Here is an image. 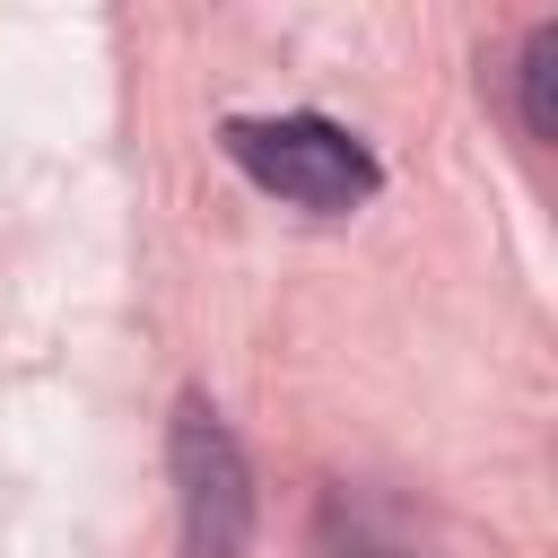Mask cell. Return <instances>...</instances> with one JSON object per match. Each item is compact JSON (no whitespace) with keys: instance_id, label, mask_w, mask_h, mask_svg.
<instances>
[{"instance_id":"6da1fadb","label":"cell","mask_w":558,"mask_h":558,"mask_svg":"<svg viewBox=\"0 0 558 558\" xmlns=\"http://www.w3.org/2000/svg\"><path fill=\"white\" fill-rule=\"evenodd\" d=\"M227 157L262 192H279V201H296L314 218H340V209H357L375 192L366 140H349L323 113H244V122H227Z\"/></svg>"},{"instance_id":"7a4b0ae2","label":"cell","mask_w":558,"mask_h":558,"mask_svg":"<svg viewBox=\"0 0 558 558\" xmlns=\"http://www.w3.org/2000/svg\"><path fill=\"white\" fill-rule=\"evenodd\" d=\"M166 462H174L183 558H244V541H253V471H244L235 427L201 392H183L174 436H166Z\"/></svg>"},{"instance_id":"3957f363","label":"cell","mask_w":558,"mask_h":558,"mask_svg":"<svg viewBox=\"0 0 558 558\" xmlns=\"http://www.w3.org/2000/svg\"><path fill=\"white\" fill-rule=\"evenodd\" d=\"M514 87H523V131H532V140H558V26H532V35H523Z\"/></svg>"}]
</instances>
